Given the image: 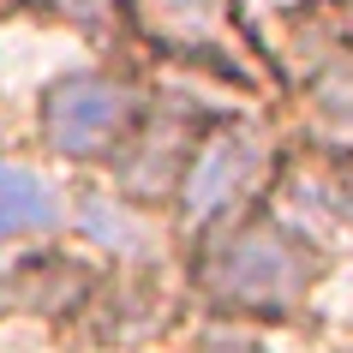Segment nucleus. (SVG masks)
Masks as SVG:
<instances>
[{
    "label": "nucleus",
    "instance_id": "20e7f679",
    "mask_svg": "<svg viewBox=\"0 0 353 353\" xmlns=\"http://www.w3.org/2000/svg\"><path fill=\"white\" fill-rule=\"evenodd\" d=\"M138 12H144V24L156 30V37L180 42V48H192V42H222L228 37L222 0H138Z\"/></svg>",
    "mask_w": 353,
    "mask_h": 353
},
{
    "label": "nucleus",
    "instance_id": "423d86ee",
    "mask_svg": "<svg viewBox=\"0 0 353 353\" xmlns=\"http://www.w3.org/2000/svg\"><path fill=\"white\" fill-rule=\"evenodd\" d=\"M204 353H258V347H252V335H228V330H216V335L204 341Z\"/></svg>",
    "mask_w": 353,
    "mask_h": 353
},
{
    "label": "nucleus",
    "instance_id": "6e6552de",
    "mask_svg": "<svg viewBox=\"0 0 353 353\" xmlns=\"http://www.w3.org/2000/svg\"><path fill=\"white\" fill-rule=\"evenodd\" d=\"M258 6H294V0H258Z\"/></svg>",
    "mask_w": 353,
    "mask_h": 353
},
{
    "label": "nucleus",
    "instance_id": "39448f33",
    "mask_svg": "<svg viewBox=\"0 0 353 353\" xmlns=\"http://www.w3.org/2000/svg\"><path fill=\"white\" fill-rule=\"evenodd\" d=\"M54 222V198L37 174L0 162V234H24V228H48Z\"/></svg>",
    "mask_w": 353,
    "mask_h": 353
},
{
    "label": "nucleus",
    "instance_id": "f257e3e1",
    "mask_svg": "<svg viewBox=\"0 0 353 353\" xmlns=\"http://www.w3.org/2000/svg\"><path fill=\"white\" fill-rule=\"evenodd\" d=\"M204 288L228 305H245V312H288L312 288V252L288 228L252 222L240 234H228L222 245H210Z\"/></svg>",
    "mask_w": 353,
    "mask_h": 353
},
{
    "label": "nucleus",
    "instance_id": "7ed1b4c3",
    "mask_svg": "<svg viewBox=\"0 0 353 353\" xmlns=\"http://www.w3.org/2000/svg\"><path fill=\"white\" fill-rule=\"evenodd\" d=\"M263 168V150L252 138H216V144L198 150V162L186 174V210L192 216H216L240 198Z\"/></svg>",
    "mask_w": 353,
    "mask_h": 353
},
{
    "label": "nucleus",
    "instance_id": "f03ea898",
    "mask_svg": "<svg viewBox=\"0 0 353 353\" xmlns=\"http://www.w3.org/2000/svg\"><path fill=\"white\" fill-rule=\"evenodd\" d=\"M132 114H138V102H132L126 84H114V78H66L42 102V132H48V144L60 156H102L132 126Z\"/></svg>",
    "mask_w": 353,
    "mask_h": 353
},
{
    "label": "nucleus",
    "instance_id": "0eeeda50",
    "mask_svg": "<svg viewBox=\"0 0 353 353\" xmlns=\"http://www.w3.org/2000/svg\"><path fill=\"white\" fill-rule=\"evenodd\" d=\"M341 210H347V216H353V174H347V180H341Z\"/></svg>",
    "mask_w": 353,
    "mask_h": 353
}]
</instances>
